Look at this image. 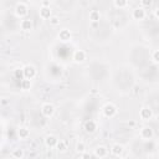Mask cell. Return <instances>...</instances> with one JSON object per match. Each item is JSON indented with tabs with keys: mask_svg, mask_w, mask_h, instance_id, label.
Instances as JSON below:
<instances>
[{
	"mask_svg": "<svg viewBox=\"0 0 159 159\" xmlns=\"http://www.w3.org/2000/svg\"><path fill=\"white\" fill-rule=\"evenodd\" d=\"M57 143H58V139H57L53 134H48V135L45 138V144H46L47 148H56Z\"/></svg>",
	"mask_w": 159,
	"mask_h": 159,
	"instance_id": "obj_8",
	"label": "cell"
},
{
	"mask_svg": "<svg viewBox=\"0 0 159 159\" xmlns=\"http://www.w3.org/2000/svg\"><path fill=\"white\" fill-rule=\"evenodd\" d=\"M51 16H52L51 7L50 6H41V9H40V17L43 19V20H50Z\"/></svg>",
	"mask_w": 159,
	"mask_h": 159,
	"instance_id": "obj_10",
	"label": "cell"
},
{
	"mask_svg": "<svg viewBox=\"0 0 159 159\" xmlns=\"http://www.w3.org/2000/svg\"><path fill=\"white\" fill-rule=\"evenodd\" d=\"M153 135H154V130H153L150 127H144V128L140 130V137H142L144 140L152 139Z\"/></svg>",
	"mask_w": 159,
	"mask_h": 159,
	"instance_id": "obj_7",
	"label": "cell"
},
{
	"mask_svg": "<svg viewBox=\"0 0 159 159\" xmlns=\"http://www.w3.org/2000/svg\"><path fill=\"white\" fill-rule=\"evenodd\" d=\"M27 12H29V7H27L26 4H24V2L16 4V6H15V15L17 17H25L27 15Z\"/></svg>",
	"mask_w": 159,
	"mask_h": 159,
	"instance_id": "obj_2",
	"label": "cell"
},
{
	"mask_svg": "<svg viewBox=\"0 0 159 159\" xmlns=\"http://www.w3.org/2000/svg\"><path fill=\"white\" fill-rule=\"evenodd\" d=\"M20 84H21V88H22V89H30V87H31V80H29V78H22Z\"/></svg>",
	"mask_w": 159,
	"mask_h": 159,
	"instance_id": "obj_20",
	"label": "cell"
},
{
	"mask_svg": "<svg viewBox=\"0 0 159 159\" xmlns=\"http://www.w3.org/2000/svg\"><path fill=\"white\" fill-rule=\"evenodd\" d=\"M41 113L45 117H52L55 113V106L52 103H43L41 107Z\"/></svg>",
	"mask_w": 159,
	"mask_h": 159,
	"instance_id": "obj_4",
	"label": "cell"
},
{
	"mask_svg": "<svg viewBox=\"0 0 159 159\" xmlns=\"http://www.w3.org/2000/svg\"><path fill=\"white\" fill-rule=\"evenodd\" d=\"M133 92H134V94L138 93V86H134V91H133Z\"/></svg>",
	"mask_w": 159,
	"mask_h": 159,
	"instance_id": "obj_29",
	"label": "cell"
},
{
	"mask_svg": "<svg viewBox=\"0 0 159 159\" xmlns=\"http://www.w3.org/2000/svg\"><path fill=\"white\" fill-rule=\"evenodd\" d=\"M86 150V144L83 142H77L76 143V152L77 153H83Z\"/></svg>",
	"mask_w": 159,
	"mask_h": 159,
	"instance_id": "obj_22",
	"label": "cell"
},
{
	"mask_svg": "<svg viewBox=\"0 0 159 159\" xmlns=\"http://www.w3.org/2000/svg\"><path fill=\"white\" fill-rule=\"evenodd\" d=\"M132 16H133V19L134 20H143L144 17H145V10H144V7H135L134 10H133V12H132Z\"/></svg>",
	"mask_w": 159,
	"mask_h": 159,
	"instance_id": "obj_6",
	"label": "cell"
},
{
	"mask_svg": "<svg viewBox=\"0 0 159 159\" xmlns=\"http://www.w3.org/2000/svg\"><path fill=\"white\" fill-rule=\"evenodd\" d=\"M139 117H140V119H143V120H149V119H152V118H153V109H152L150 107H148V106H143V107L140 108V111H139Z\"/></svg>",
	"mask_w": 159,
	"mask_h": 159,
	"instance_id": "obj_3",
	"label": "cell"
},
{
	"mask_svg": "<svg viewBox=\"0 0 159 159\" xmlns=\"http://www.w3.org/2000/svg\"><path fill=\"white\" fill-rule=\"evenodd\" d=\"M56 148H57L58 152H66V149H67V143H66L65 140H58Z\"/></svg>",
	"mask_w": 159,
	"mask_h": 159,
	"instance_id": "obj_21",
	"label": "cell"
},
{
	"mask_svg": "<svg viewBox=\"0 0 159 159\" xmlns=\"http://www.w3.org/2000/svg\"><path fill=\"white\" fill-rule=\"evenodd\" d=\"M99 20H101V14H99V11L92 10V11L89 12V21H92V22H98Z\"/></svg>",
	"mask_w": 159,
	"mask_h": 159,
	"instance_id": "obj_17",
	"label": "cell"
},
{
	"mask_svg": "<svg viewBox=\"0 0 159 159\" xmlns=\"http://www.w3.org/2000/svg\"><path fill=\"white\" fill-rule=\"evenodd\" d=\"M50 24H51L52 26H57V25L60 24V19H58L57 16H51V17H50Z\"/></svg>",
	"mask_w": 159,
	"mask_h": 159,
	"instance_id": "obj_25",
	"label": "cell"
},
{
	"mask_svg": "<svg viewBox=\"0 0 159 159\" xmlns=\"http://www.w3.org/2000/svg\"><path fill=\"white\" fill-rule=\"evenodd\" d=\"M152 60H153L155 63H159V48L155 50V51L152 53Z\"/></svg>",
	"mask_w": 159,
	"mask_h": 159,
	"instance_id": "obj_24",
	"label": "cell"
},
{
	"mask_svg": "<svg viewBox=\"0 0 159 159\" xmlns=\"http://www.w3.org/2000/svg\"><path fill=\"white\" fill-rule=\"evenodd\" d=\"M73 60L76 63H82L86 60V52L83 50H77L73 53Z\"/></svg>",
	"mask_w": 159,
	"mask_h": 159,
	"instance_id": "obj_11",
	"label": "cell"
},
{
	"mask_svg": "<svg viewBox=\"0 0 159 159\" xmlns=\"http://www.w3.org/2000/svg\"><path fill=\"white\" fill-rule=\"evenodd\" d=\"M11 155H12V158H15V159H21V158L25 157V152H24V149L17 148V149H14V150H12Z\"/></svg>",
	"mask_w": 159,
	"mask_h": 159,
	"instance_id": "obj_18",
	"label": "cell"
},
{
	"mask_svg": "<svg viewBox=\"0 0 159 159\" xmlns=\"http://www.w3.org/2000/svg\"><path fill=\"white\" fill-rule=\"evenodd\" d=\"M24 68V76L25 78H29V80H32L35 76H36V68L32 66V65H26Z\"/></svg>",
	"mask_w": 159,
	"mask_h": 159,
	"instance_id": "obj_5",
	"label": "cell"
},
{
	"mask_svg": "<svg viewBox=\"0 0 159 159\" xmlns=\"http://www.w3.org/2000/svg\"><path fill=\"white\" fill-rule=\"evenodd\" d=\"M107 154H108V149L104 145H98L94 149V155L98 158H104V157H107Z\"/></svg>",
	"mask_w": 159,
	"mask_h": 159,
	"instance_id": "obj_14",
	"label": "cell"
},
{
	"mask_svg": "<svg viewBox=\"0 0 159 159\" xmlns=\"http://www.w3.org/2000/svg\"><path fill=\"white\" fill-rule=\"evenodd\" d=\"M14 76H15L17 80L25 78V76H24V68H16L15 72H14Z\"/></svg>",
	"mask_w": 159,
	"mask_h": 159,
	"instance_id": "obj_23",
	"label": "cell"
},
{
	"mask_svg": "<svg viewBox=\"0 0 159 159\" xmlns=\"http://www.w3.org/2000/svg\"><path fill=\"white\" fill-rule=\"evenodd\" d=\"M111 152H112V154H113V155H116V157H119V155H122V154H123V152H124V148H123V145H122V144H119V143H116V144H113V145H112V148H111Z\"/></svg>",
	"mask_w": 159,
	"mask_h": 159,
	"instance_id": "obj_13",
	"label": "cell"
},
{
	"mask_svg": "<svg viewBox=\"0 0 159 159\" xmlns=\"http://www.w3.org/2000/svg\"><path fill=\"white\" fill-rule=\"evenodd\" d=\"M71 37H72V34H71V31L67 30V29H63V30H61V31L58 32V39H60V41H62V42H68V41L71 40Z\"/></svg>",
	"mask_w": 159,
	"mask_h": 159,
	"instance_id": "obj_9",
	"label": "cell"
},
{
	"mask_svg": "<svg viewBox=\"0 0 159 159\" xmlns=\"http://www.w3.org/2000/svg\"><path fill=\"white\" fill-rule=\"evenodd\" d=\"M154 14H155V17H157V19H159V7L155 10V12H154Z\"/></svg>",
	"mask_w": 159,
	"mask_h": 159,
	"instance_id": "obj_28",
	"label": "cell"
},
{
	"mask_svg": "<svg viewBox=\"0 0 159 159\" xmlns=\"http://www.w3.org/2000/svg\"><path fill=\"white\" fill-rule=\"evenodd\" d=\"M96 129H97V123H96L94 120L89 119V120H87V122L84 123V130H86L87 133H94Z\"/></svg>",
	"mask_w": 159,
	"mask_h": 159,
	"instance_id": "obj_12",
	"label": "cell"
},
{
	"mask_svg": "<svg viewBox=\"0 0 159 159\" xmlns=\"http://www.w3.org/2000/svg\"><path fill=\"white\" fill-rule=\"evenodd\" d=\"M103 111V114L107 117V118H112L117 114V107L113 104V103H106L102 108Z\"/></svg>",
	"mask_w": 159,
	"mask_h": 159,
	"instance_id": "obj_1",
	"label": "cell"
},
{
	"mask_svg": "<svg viewBox=\"0 0 159 159\" xmlns=\"http://www.w3.org/2000/svg\"><path fill=\"white\" fill-rule=\"evenodd\" d=\"M17 135L20 137V139H27L30 137V130L25 127H21L17 129Z\"/></svg>",
	"mask_w": 159,
	"mask_h": 159,
	"instance_id": "obj_16",
	"label": "cell"
},
{
	"mask_svg": "<svg viewBox=\"0 0 159 159\" xmlns=\"http://www.w3.org/2000/svg\"><path fill=\"white\" fill-rule=\"evenodd\" d=\"M42 6H50V1L48 0H43L42 1Z\"/></svg>",
	"mask_w": 159,
	"mask_h": 159,
	"instance_id": "obj_27",
	"label": "cell"
},
{
	"mask_svg": "<svg viewBox=\"0 0 159 159\" xmlns=\"http://www.w3.org/2000/svg\"><path fill=\"white\" fill-rule=\"evenodd\" d=\"M140 4H142V7H149L152 6L153 0H140Z\"/></svg>",
	"mask_w": 159,
	"mask_h": 159,
	"instance_id": "obj_26",
	"label": "cell"
},
{
	"mask_svg": "<svg viewBox=\"0 0 159 159\" xmlns=\"http://www.w3.org/2000/svg\"><path fill=\"white\" fill-rule=\"evenodd\" d=\"M20 29L22 31H31L32 30V21L30 19H24L20 22Z\"/></svg>",
	"mask_w": 159,
	"mask_h": 159,
	"instance_id": "obj_15",
	"label": "cell"
},
{
	"mask_svg": "<svg viewBox=\"0 0 159 159\" xmlns=\"http://www.w3.org/2000/svg\"><path fill=\"white\" fill-rule=\"evenodd\" d=\"M114 6L118 9H124L128 5V0H113Z\"/></svg>",
	"mask_w": 159,
	"mask_h": 159,
	"instance_id": "obj_19",
	"label": "cell"
}]
</instances>
